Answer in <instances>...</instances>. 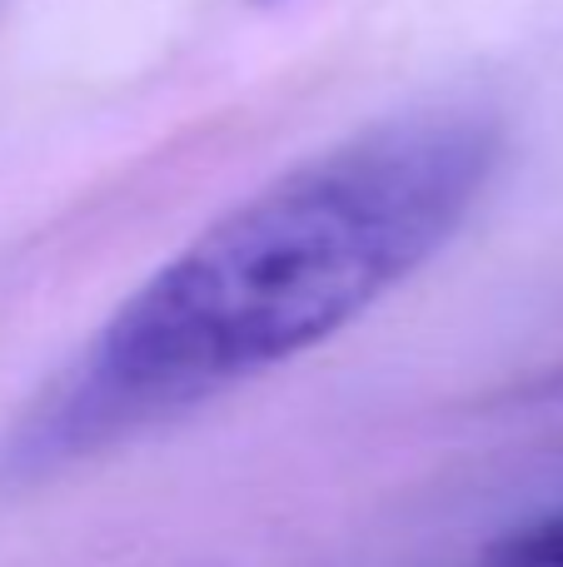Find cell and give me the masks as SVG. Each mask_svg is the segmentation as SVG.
<instances>
[{
    "instance_id": "6da1fadb",
    "label": "cell",
    "mask_w": 563,
    "mask_h": 567,
    "mask_svg": "<svg viewBox=\"0 0 563 567\" xmlns=\"http://www.w3.org/2000/svg\"><path fill=\"white\" fill-rule=\"evenodd\" d=\"M499 150L479 110H419L269 179L100 323L16 423L6 473L55 478L335 339L464 229Z\"/></svg>"
},
{
    "instance_id": "7a4b0ae2",
    "label": "cell",
    "mask_w": 563,
    "mask_h": 567,
    "mask_svg": "<svg viewBox=\"0 0 563 567\" xmlns=\"http://www.w3.org/2000/svg\"><path fill=\"white\" fill-rule=\"evenodd\" d=\"M489 563L494 567H563V508L504 533L489 548Z\"/></svg>"
},
{
    "instance_id": "3957f363",
    "label": "cell",
    "mask_w": 563,
    "mask_h": 567,
    "mask_svg": "<svg viewBox=\"0 0 563 567\" xmlns=\"http://www.w3.org/2000/svg\"><path fill=\"white\" fill-rule=\"evenodd\" d=\"M259 6H275V0H259Z\"/></svg>"
}]
</instances>
